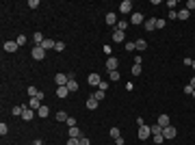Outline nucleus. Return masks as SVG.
Segmentation results:
<instances>
[{
	"instance_id": "obj_20",
	"label": "nucleus",
	"mask_w": 195,
	"mask_h": 145,
	"mask_svg": "<svg viewBox=\"0 0 195 145\" xmlns=\"http://www.w3.org/2000/svg\"><path fill=\"white\" fill-rule=\"evenodd\" d=\"M56 96L59 97H67L69 96V89H67V87H56Z\"/></svg>"
},
{
	"instance_id": "obj_14",
	"label": "nucleus",
	"mask_w": 195,
	"mask_h": 145,
	"mask_svg": "<svg viewBox=\"0 0 195 145\" xmlns=\"http://www.w3.org/2000/svg\"><path fill=\"white\" fill-rule=\"evenodd\" d=\"M87 80H89V85H96V87H100V82H102L98 74H89V78H87Z\"/></svg>"
},
{
	"instance_id": "obj_52",
	"label": "nucleus",
	"mask_w": 195,
	"mask_h": 145,
	"mask_svg": "<svg viewBox=\"0 0 195 145\" xmlns=\"http://www.w3.org/2000/svg\"><path fill=\"white\" fill-rule=\"evenodd\" d=\"M193 97H195V89H193Z\"/></svg>"
},
{
	"instance_id": "obj_32",
	"label": "nucleus",
	"mask_w": 195,
	"mask_h": 145,
	"mask_svg": "<svg viewBox=\"0 0 195 145\" xmlns=\"http://www.w3.org/2000/svg\"><path fill=\"white\" fill-rule=\"evenodd\" d=\"M150 130H152V134H160V132H163V128H160L158 124H156V126H150Z\"/></svg>"
},
{
	"instance_id": "obj_29",
	"label": "nucleus",
	"mask_w": 195,
	"mask_h": 145,
	"mask_svg": "<svg viewBox=\"0 0 195 145\" xmlns=\"http://www.w3.org/2000/svg\"><path fill=\"white\" fill-rule=\"evenodd\" d=\"M104 96H106V91H102V89H98L96 93H93V97H96L98 102H102V100H104Z\"/></svg>"
},
{
	"instance_id": "obj_44",
	"label": "nucleus",
	"mask_w": 195,
	"mask_h": 145,
	"mask_svg": "<svg viewBox=\"0 0 195 145\" xmlns=\"http://www.w3.org/2000/svg\"><path fill=\"white\" fill-rule=\"evenodd\" d=\"M184 93H189V96H193V87H191V85H187V87H184Z\"/></svg>"
},
{
	"instance_id": "obj_6",
	"label": "nucleus",
	"mask_w": 195,
	"mask_h": 145,
	"mask_svg": "<svg viewBox=\"0 0 195 145\" xmlns=\"http://www.w3.org/2000/svg\"><path fill=\"white\" fill-rule=\"evenodd\" d=\"M163 137H165V139H174V137H176V128H174V126L163 128Z\"/></svg>"
},
{
	"instance_id": "obj_46",
	"label": "nucleus",
	"mask_w": 195,
	"mask_h": 145,
	"mask_svg": "<svg viewBox=\"0 0 195 145\" xmlns=\"http://www.w3.org/2000/svg\"><path fill=\"white\" fill-rule=\"evenodd\" d=\"M165 26V20H156V28H163Z\"/></svg>"
},
{
	"instance_id": "obj_43",
	"label": "nucleus",
	"mask_w": 195,
	"mask_h": 145,
	"mask_svg": "<svg viewBox=\"0 0 195 145\" xmlns=\"http://www.w3.org/2000/svg\"><path fill=\"white\" fill-rule=\"evenodd\" d=\"M67 145H80L78 139H67Z\"/></svg>"
},
{
	"instance_id": "obj_19",
	"label": "nucleus",
	"mask_w": 195,
	"mask_h": 145,
	"mask_svg": "<svg viewBox=\"0 0 195 145\" xmlns=\"http://www.w3.org/2000/svg\"><path fill=\"white\" fill-rule=\"evenodd\" d=\"M158 126H160V128L171 126V124H169V117H167V115H160V117H158Z\"/></svg>"
},
{
	"instance_id": "obj_37",
	"label": "nucleus",
	"mask_w": 195,
	"mask_h": 145,
	"mask_svg": "<svg viewBox=\"0 0 195 145\" xmlns=\"http://www.w3.org/2000/svg\"><path fill=\"white\" fill-rule=\"evenodd\" d=\"M15 41H17V46H24V44H26V35H20Z\"/></svg>"
},
{
	"instance_id": "obj_17",
	"label": "nucleus",
	"mask_w": 195,
	"mask_h": 145,
	"mask_svg": "<svg viewBox=\"0 0 195 145\" xmlns=\"http://www.w3.org/2000/svg\"><path fill=\"white\" fill-rule=\"evenodd\" d=\"M126 39V33H121V30H113V41H124Z\"/></svg>"
},
{
	"instance_id": "obj_23",
	"label": "nucleus",
	"mask_w": 195,
	"mask_h": 145,
	"mask_svg": "<svg viewBox=\"0 0 195 145\" xmlns=\"http://www.w3.org/2000/svg\"><path fill=\"white\" fill-rule=\"evenodd\" d=\"M108 78H111L113 82H117V80L121 78V74H119V69H113V72H108Z\"/></svg>"
},
{
	"instance_id": "obj_11",
	"label": "nucleus",
	"mask_w": 195,
	"mask_h": 145,
	"mask_svg": "<svg viewBox=\"0 0 195 145\" xmlns=\"http://www.w3.org/2000/svg\"><path fill=\"white\" fill-rule=\"evenodd\" d=\"M33 110H39L41 108V97H31V104H28Z\"/></svg>"
},
{
	"instance_id": "obj_9",
	"label": "nucleus",
	"mask_w": 195,
	"mask_h": 145,
	"mask_svg": "<svg viewBox=\"0 0 195 145\" xmlns=\"http://www.w3.org/2000/svg\"><path fill=\"white\" fill-rule=\"evenodd\" d=\"M17 48V41H4V52H15Z\"/></svg>"
},
{
	"instance_id": "obj_28",
	"label": "nucleus",
	"mask_w": 195,
	"mask_h": 145,
	"mask_svg": "<svg viewBox=\"0 0 195 145\" xmlns=\"http://www.w3.org/2000/svg\"><path fill=\"white\" fill-rule=\"evenodd\" d=\"M37 113H39V117H48V115H50V108H48V106H44V104H41V108H39Z\"/></svg>"
},
{
	"instance_id": "obj_1",
	"label": "nucleus",
	"mask_w": 195,
	"mask_h": 145,
	"mask_svg": "<svg viewBox=\"0 0 195 145\" xmlns=\"http://www.w3.org/2000/svg\"><path fill=\"white\" fill-rule=\"evenodd\" d=\"M54 80H56V87H67V82H69V74H56Z\"/></svg>"
},
{
	"instance_id": "obj_38",
	"label": "nucleus",
	"mask_w": 195,
	"mask_h": 145,
	"mask_svg": "<svg viewBox=\"0 0 195 145\" xmlns=\"http://www.w3.org/2000/svg\"><path fill=\"white\" fill-rule=\"evenodd\" d=\"M184 9H187V11H193V9H195V0H189V2H187V7H184Z\"/></svg>"
},
{
	"instance_id": "obj_51",
	"label": "nucleus",
	"mask_w": 195,
	"mask_h": 145,
	"mask_svg": "<svg viewBox=\"0 0 195 145\" xmlns=\"http://www.w3.org/2000/svg\"><path fill=\"white\" fill-rule=\"evenodd\" d=\"M191 67H193V69H195V61H193V65H191Z\"/></svg>"
},
{
	"instance_id": "obj_31",
	"label": "nucleus",
	"mask_w": 195,
	"mask_h": 145,
	"mask_svg": "<svg viewBox=\"0 0 195 145\" xmlns=\"http://www.w3.org/2000/svg\"><path fill=\"white\" fill-rule=\"evenodd\" d=\"M11 113H13V115H22V113H24V106H13Z\"/></svg>"
},
{
	"instance_id": "obj_10",
	"label": "nucleus",
	"mask_w": 195,
	"mask_h": 145,
	"mask_svg": "<svg viewBox=\"0 0 195 145\" xmlns=\"http://www.w3.org/2000/svg\"><path fill=\"white\" fill-rule=\"evenodd\" d=\"M106 24H108V26H117V15L108 11V13H106Z\"/></svg>"
},
{
	"instance_id": "obj_18",
	"label": "nucleus",
	"mask_w": 195,
	"mask_h": 145,
	"mask_svg": "<svg viewBox=\"0 0 195 145\" xmlns=\"http://www.w3.org/2000/svg\"><path fill=\"white\" fill-rule=\"evenodd\" d=\"M67 89H69V93L78 91V82H76V78H69V82H67Z\"/></svg>"
},
{
	"instance_id": "obj_47",
	"label": "nucleus",
	"mask_w": 195,
	"mask_h": 145,
	"mask_svg": "<svg viewBox=\"0 0 195 145\" xmlns=\"http://www.w3.org/2000/svg\"><path fill=\"white\" fill-rule=\"evenodd\" d=\"M98 89H102V91H106V89H108V85H106V82H104V80H102V82H100V87H98Z\"/></svg>"
},
{
	"instance_id": "obj_39",
	"label": "nucleus",
	"mask_w": 195,
	"mask_h": 145,
	"mask_svg": "<svg viewBox=\"0 0 195 145\" xmlns=\"http://www.w3.org/2000/svg\"><path fill=\"white\" fill-rule=\"evenodd\" d=\"M126 50H128V52H132V50H137V48H135V41H126Z\"/></svg>"
},
{
	"instance_id": "obj_7",
	"label": "nucleus",
	"mask_w": 195,
	"mask_h": 145,
	"mask_svg": "<svg viewBox=\"0 0 195 145\" xmlns=\"http://www.w3.org/2000/svg\"><path fill=\"white\" fill-rule=\"evenodd\" d=\"M143 28H145V30H156V17L145 20V22H143Z\"/></svg>"
},
{
	"instance_id": "obj_8",
	"label": "nucleus",
	"mask_w": 195,
	"mask_h": 145,
	"mask_svg": "<svg viewBox=\"0 0 195 145\" xmlns=\"http://www.w3.org/2000/svg\"><path fill=\"white\" fill-rule=\"evenodd\" d=\"M67 134H69V139H80V137H83V134H80V130H78L76 126L67 128Z\"/></svg>"
},
{
	"instance_id": "obj_5",
	"label": "nucleus",
	"mask_w": 195,
	"mask_h": 145,
	"mask_svg": "<svg viewBox=\"0 0 195 145\" xmlns=\"http://www.w3.org/2000/svg\"><path fill=\"white\" fill-rule=\"evenodd\" d=\"M130 11H132V2L130 0H124L119 4V13H130Z\"/></svg>"
},
{
	"instance_id": "obj_30",
	"label": "nucleus",
	"mask_w": 195,
	"mask_h": 145,
	"mask_svg": "<svg viewBox=\"0 0 195 145\" xmlns=\"http://www.w3.org/2000/svg\"><path fill=\"white\" fill-rule=\"evenodd\" d=\"M152 139H154V143H156V145H160L163 141H165V137H163V132H160V134H152Z\"/></svg>"
},
{
	"instance_id": "obj_4",
	"label": "nucleus",
	"mask_w": 195,
	"mask_h": 145,
	"mask_svg": "<svg viewBox=\"0 0 195 145\" xmlns=\"http://www.w3.org/2000/svg\"><path fill=\"white\" fill-rule=\"evenodd\" d=\"M117 65H119V61H117L115 56H108V58H106V69H108V72L117 69Z\"/></svg>"
},
{
	"instance_id": "obj_22",
	"label": "nucleus",
	"mask_w": 195,
	"mask_h": 145,
	"mask_svg": "<svg viewBox=\"0 0 195 145\" xmlns=\"http://www.w3.org/2000/svg\"><path fill=\"white\" fill-rule=\"evenodd\" d=\"M33 39H35V46H41V44H44V41H46V39H44V35H41V33H39V30H37V33H35V35H33Z\"/></svg>"
},
{
	"instance_id": "obj_25",
	"label": "nucleus",
	"mask_w": 195,
	"mask_h": 145,
	"mask_svg": "<svg viewBox=\"0 0 195 145\" xmlns=\"http://www.w3.org/2000/svg\"><path fill=\"white\" fill-rule=\"evenodd\" d=\"M189 13H191V11H187V9H180V11H178V20H182V22H184V20H189Z\"/></svg>"
},
{
	"instance_id": "obj_12",
	"label": "nucleus",
	"mask_w": 195,
	"mask_h": 145,
	"mask_svg": "<svg viewBox=\"0 0 195 145\" xmlns=\"http://www.w3.org/2000/svg\"><path fill=\"white\" fill-rule=\"evenodd\" d=\"M35 117V113H33V108H24V113H22V119L24 121H31Z\"/></svg>"
},
{
	"instance_id": "obj_27",
	"label": "nucleus",
	"mask_w": 195,
	"mask_h": 145,
	"mask_svg": "<svg viewBox=\"0 0 195 145\" xmlns=\"http://www.w3.org/2000/svg\"><path fill=\"white\" fill-rule=\"evenodd\" d=\"M56 121H67V113L65 110H56Z\"/></svg>"
},
{
	"instance_id": "obj_24",
	"label": "nucleus",
	"mask_w": 195,
	"mask_h": 145,
	"mask_svg": "<svg viewBox=\"0 0 195 145\" xmlns=\"http://www.w3.org/2000/svg\"><path fill=\"white\" fill-rule=\"evenodd\" d=\"M135 48H137V50H141V52H143V50L147 48V41H145V39H137V41H135Z\"/></svg>"
},
{
	"instance_id": "obj_41",
	"label": "nucleus",
	"mask_w": 195,
	"mask_h": 145,
	"mask_svg": "<svg viewBox=\"0 0 195 145\" xmlns=\"http://www.w3.org/2000/svg\"><path fill=\"white\" fill-rule=\"evenodd\" d=\"M78 141H80V145H91V141H89V139H87V137H80V139H78Z\"/></svg>"
},
{
	"instance_id": "obj_2",
	"label": "nucleus",
	"mask_w": 195,
	"mask_h": 145,
	"mask_svg": "<svg viewBox=\"0 0 195 145\" xmlns=\"http://www.w3.org/2000/svg\"><path fill=\"white\" fill-rule=\"evenodd\" d=\"M31 56L33 58H37V61H41V58H46V50L41 48V46H35L33 52H31Z\"/></svg>"
},
{
	"instance_id": "obj_36",
	"label": "nucleus",
	"mask_w": 195,
	"mask_h": 145,
	"mask_svg": "<svg viewBox=\"0 0 195 145\" xmlns=\"http://www.w3.org/2000/svg\"><path fill=\"white\" fill-rule=\"evenodd\" d=\"M54 50H56V52H63V50H65V44H63V41H56Z\"/></svg>"
},
{
	"instance_id": "obj_21",
	"label": "nucleus",
	"mask_w": 195,
	"mask_h": 145,
	"mask_svg": "<svg viewBox=\"0 0 195 145\" xmlns=\"http://www.w3.org/2000/svg\"><path fill=\"white\" fill-rule=\"evenodd\" d=\"M98 104H100V102H98V100H96L93 96H91L89 100H87V108H89V110H93V108H98Z\"/></svg>"
},
{
	"instance_id": "obj_34",
	"label": "nucleus",
	"mask_w": 195,
	"mask_h": 145,
	"mask_svg": "<svg viewBox=\"0 0 195 145\" xmlns=\"http://www.w3.org/2000/svg\"><path fill=\"white\" fill-rule=\"evenodd\" d=\"M132 76H141V65H132Z\"/></svg>"
},
{
	"instance_id": "obj_3",
	"label": "nucleus",
	"mask_w": 195,
	"mask_h": 145,
	"mask_svg": "<svg viewBox=\"0 0 195 145\" xmlns=\"http://www.w3.org/2000/svg\"><path fill=\"white\" fill-rule=\"evenodd\" d=\"M137 134H139L141 141H145L147 137H152V130H150V126H139V132Z\"/></svg>"
},
{
	"instance_id": "obj_50",
	"label": "nucleus",
	"mask_w": 195,
	"mask_h": 145,
	"mask_svg": "<svg viewBox=\"0 0 195 145\" xmlns=\"http://www.w3.org/2000/svg\"><path fill=\"white\" fill-rule=\"evenodd\" d=\"M33 145H44V143L41 141H33Z\"/></svg>"
},
{
	"instance_id": "obj_53",
	"label": "nucleus",
	"mask_w": 195,
	"mask_h": 145,
	"mask_svg": "<svg viewBox=\"0 0 195 145\" xmlns=\"http://www.w3.org/2000/svg\"><path fill=\"white\" fill-rule=\"evenodd\" d=\"M44 145H46V143H44Z\"/></svg>"
},
{
	"instance_id": "obj_40",
	"label": "nucleus",
	"mask_w": 195,
	"mask_h": 145,
	"mask_svg": "<svg viewBox=\"0 0 195 145\" xmlns=\"http://www.w3.org/2000/svg\"><path fill=\"white\" fill-rule=\"evenodd\" d=\"M28 7H31V9H37V7H39V0H28Z\"/></svg>"
},
{
	"instance_id": "obj_35",
	"label": "nucleus",
	"mask_w": 195,
	"mask_h": 145,
	"mask_svg": "<svg viewBox=\"0 0 195 145\" xmlns=\"http://www.w3.org/2000/svg\"><path fill=\"white\" fill-rule=\"evenodd\" d=\"M7 132H9V126H7V124H4V121H2V124H0V134H2V137H4V134H7Z\"/></svg>"
},
{
	"instance_id": "obj_13",
	"label": "nucleus",
	"mask_w": 195,
	"mask_h": 145,
	"mask_svg": "<svg viewBox=\"0 0 195 145\" xmlns=\"http://www.w3.org/2000/svg\"><path fill=\"white\" fill-rule=\"evenodd\" d=\"M54 46H56V41H54V39H46V41L41 44V48L46 50V52H48V50H54Z\"/></svg>"
},
{
	"instance_id": "obj_45",
	"label": "nucleus",
	"mask_w": 195,
	"mask_h": 145,
	"mask_svg": "<svg viewBox=\"0 0 195 145\" xmlns=\"http://www.w3.org/2000/svg\"><path fill=\"white\" fill-rule=\"evenodd\" d=\"M178 17V11H169V20H176Z\"/></svg>"
},
{
	"instance_id": "obj_16",
	"label": "nucleus",
	"mask_w": 195,
	"mask_h": 145,
	"mask_svg": "<svg viewBox=\"0 0 195 145\" xmlns=\"http://www.w3.org/2000/svg\"><path fill=\"white\" fill-rule=\"evenodd\" d=\"M130 24H143V15H141V13H132Z\"/></svg>"
},
{
	"instance_id": "obj_48",
	"label": "nucleus",
	"mask_w": 195,
	"mask_h": 145,
	"mask_svg": "<svg viewBox=\"0 0 195 145\" xmlns=\"http://www.w3.org/2000/svg\"><path fill=\"white\" fill-rule=\"evenodd\" d=\"M115 143L117 145H126V141H124V137H119V139H115Z\"/></svg>"
},
{
	"instance_id": "obj_15",
	"label": "nucleus",
	"mask_w": 195,
	"mask_h": 145,
	"mask_svg": "<svg viewBox=\"0 0 195 145\" xmlns=\"http://www.w3.org/2000/svg\"><path fill=\"white\" fill-rule=\"evenodd\" d=\"M28 96L31 97H44V93H41L37 87H28Z\"/></svg>"
},
{
	"instance_id": "obj_33",
	"label": "nucleus",
	"mask_w": 195,
	"mask_h": 145,
	"mask_svg": "<svg viewBox=\"0 0 195 145\" xmlns=\"http://www.w3.org/2000/svg\"><path fill=\"white\" fill-rule=\"evenodd\" d=\"M111 137H113V139H119V137H121L119 128H111Z\"/></svg>"
},
{
	"instance_id": "obj_49",
	"label": "nucleus",
	"mask_w": 195,
	"mask_h": 145,
	"mask_svg": "<svg viewBox=\"0 0 195 145\" xmlns=\"http://www.w3.org/2000/svg\"><path fill=\"white\" fill-rule=\"evenodd\" d=\"M191 87H193V89H195V76H193V78H191Z\"/></svg>"
},
{
	"instance_id": "obj_42",
	"label": "nucleus",
	"mask_w": 195,
	"mask_h": 145,
	"mask_svg": "<svg viewBox=\"0 0 195 145\" xmlns=\"http://www.w3.org/2000/svg\"><path fill=\"white\" fill-rule=\"evenodd\" d=\"M65 124L72 128V126H76V119H74V117H67V121H65Z\"/></svg>"
},
{
	"instance_id": "obj_26",
	"label": "nucleus",
	"mask_w": 195,
	"mask_h": 145,
	"mask_svg": "<svg viewBox=\"0 0 195 145\" xmlns=\"http://www.w3.org/2000/svg\"><path fill=\"white\" fill-rule=\"evenodd\" d=\"M126 28H128V22H126V20L117 22V26H115V30H121V33H126Z\"/></svg>"
}]
</instances>
